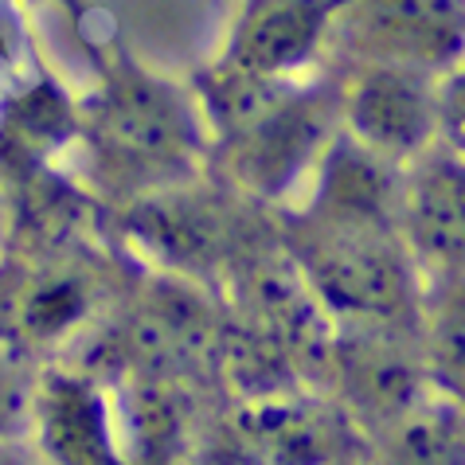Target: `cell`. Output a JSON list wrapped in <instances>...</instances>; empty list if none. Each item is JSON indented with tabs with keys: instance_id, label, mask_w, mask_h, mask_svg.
Here are the masks:
<instances>
[{
	"instance_id": "obj_1",
	"label": "cell",
	"mask_w": 465,
	"mask_h": 465,
	"mask_svg": "<svg viewBox=\"0 0 465 465\" xmlns=\"http://www.w3.org/2000/svg\"><path fill=\"white\" fill-rule=\"evenodd\" d=\"M74 141L90 184L134 203L208 176L212 129L192 83H176L134 59L102 67L74 98Z\"/></svg>"
},
{
	"instance_id": "obj_2",
	"label": "cell",
	"mask_w": 465,
	"mask_h": 465,
	"mask_svg": "<svg viewBox=\"0 0 465 465\" xmlns=\"http://www.w3.org/2000/svg\"><path fill=\"white\" fill-rule=\"evenodd\" d=\"M278 242L329 325H419L422 270L399 219L278 212Z\"/></svg>"
},
{
	"instance_id": "obj_3",
	"label": "cell",
	"mask_w": 465,
	"mask_h": 465,
	"mask_svg": "<svg viewBox=\"0 0 465 465\" xmlns=\"http://www.w3.org/2000/svg\"><path fill=\"white\" fill-rule=\"evenodd\" d=\"M341 134L337 74L286 83L247 118L212 137L208 173L258 208L286 212L313 176L321 153Z\"/></svg>"
},
{
	"instance_id": "obj_4",
	"label": "cell",
	"mask_w": 465,
	"mask_h": 465,
	"mask_svg": "<svg viewBox=\"0 0 465 465\" xmlns=\"http://www.w3.org/2000/svg\"><path fill=\"white\" fill-rule=\"evenodd\" d=\"M356 63L442 79L465 63V0H337L329 67Z\"/></svg>"
},
{
	"instance_id": "obj_5",
	"label": "cell",
	"mask_w": 465,
	"mask_h": 465,
	"mask_svg": "<svg viewBox=\"0 0 465 465\" xmlns=\"http://www.w3.org/2000/svg\"><path fill=\"white\" fill-rule=\"evenodd\" d=\"M317 387L368 442L380 426L430 395L415 325H332Z\"/></svg>"
},
{
	"instance_id": "obj_6",
	"label": "cell",
	"mask_w": 465,
	"mask_h": 465,
	"mask_svg": "<svg viewBox=\"0 0 465 465\" xmlns=\"http://www.w3.org/2000/svg\"><path fill=\"white\" fill-rule=\"evenodd\" d=\"M24 438L47 465H129L118 380L74 356L47 360Z\"/></svg>"
},
{
	"instance_id": "obj_7",
	"label": "cell",
	"mask_w": 465,
	"mask_h": 465,
	"mask_svg": "<svg viewBox=\"0 0 465 465\" xmlns=\"http://www.w3.org/2000/svg\"><path fill=\"white\" fill-rule=\"evenodd\" d=\"M332 74H337L341 129L380 161L407 169L422 153L442 145V122H438L442 79L380 63L332 67Z\"/></svg>"
},
{
	"instance_id": "obj_8",
	"label": "cell",
	"mask_w": 465,
	"mask_h": 465,
	"mask_svg": "<svg viewBox=\"0 0 465 465\" xmlns=\"http://www.w3.org/2000/svg\"><path fill=\"white\" fill-rule=\"evenodd\" d=\"M337 0H239L219 63L262 83H302L329 67Z\"/></svg>"
},
{
	"instance_id": "obj_9",
	"label": "cell",
	"mask_w": 465,
	"mask_h": 465,
	"mask_svg": "<svg viewBox=\"0 0 465 465\" xmlns=\"http://www.w3.org/2000/svg\"><path fill=\"white\" fill-rule=\"evenodd\" d=\"M399 231L422 278L465 274V157L434 145L403 169Z\"/></svg>"
},
{
	"instance_id": "obj_10",
	"label": "cell",
	"mask_w": 465,
	"mask_h": 465,
	"mask_svg": "<svg viewBox=\"0 0 465 465\" xmlns=\"http://www.w3.org/2000/svg\"><path fill=\"white\" fill-rule=\"evenodd\" d=\"M364 465H465V411L426 395L368 438Z\"/></svg>"
},
{
	"instance_id": "obj_11",
	"label": "cell",
	"mask_w": 465,
	"mask_h": 465,
	"mask_svg": "<svg viewBox=\"0 0 465 465\" xmlns=\"http://www.w3.org/2000/svg\"><path fill=\"white\" fill-rule=\"evenodd\" d=\"M415 332L430 395L465 411V274L426 282Z\"/></svg>"
},
{
	"instance_id": "obj_12",
	"label": "cell",
	"mask_w": 465,
	"mask_h": 465,
	"mask_svg": "<svg viewBox=\"0 0 465 465\" xmlns=\"http://www.w3.org/2000/svg\"><path fill=\"white\" fill-rule=\"evenodd\" d=\"M44 360L0 329V438L28 434V415Z\"/></svg>"
},
{
	"instance_id": "obj_13",
	"label": "cell",
	"mask_w": 465,
	"mask_h": 465,
	"mask_svg": "<svg viewBox=\"0 0 465 465\" xmlns=\"http://www.w3.org/2000/svg\"><path fill=\"white\" fill-rule=\"evenodd\" d=\"M438 122H442V145L465 157V63L438 83Z\"/></svg>"
},
{
	"instance_id": "obj_14",
	"label": "cell",
	"mask_w": 465,
	"mask_h": 465,
	"mask_svg": "<svg viewBox=\"0 0 465 465\" xmlns=\"http://www.w3.org/2000/svg\"><path fill=\"white\" fill-rule=\"evenodd\" d=\"M0 465H47L28 438H0Z\"/></svg>"
},
{
	"instance_id": "obj_15",
	"label": "cell",
	"mask_w": 465,
	"mask_h": 465,
	"mask_svg": "<svg viewBox=\"0 0 465 465\" xmlns=\"http://www.w3.org/2000/svg\"><path fill=\"white\" fill-rule=\"evenodd\" d=\"M8 235H12V192H8V180H5V164H0V266H5Z\"/></svg>"
},
{
	"instance_id": "obj_16",
	"label": "cell",
	"mask_w": 465,
	"mask_h": 465,
	"mask_svg": "<svg viewBox=\"0 0 465 465\" xmlns=\"http://www.w3.org/2000/svg\"><path fill=\"white\" fill-rule=\"evenodd\" d=\"M47 5H74V0H47Z\"/></svg>"
}]
</instances>
